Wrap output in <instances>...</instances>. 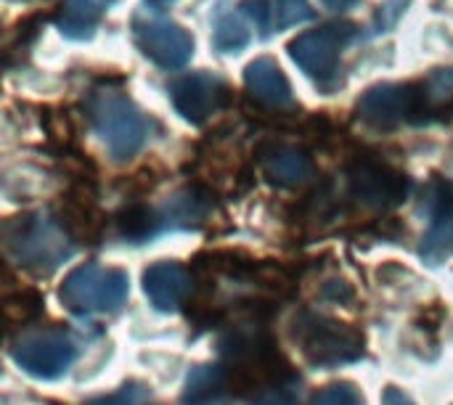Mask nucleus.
<instances>
[{"mask_svg": "<svg viewBox=\"0 0 453 405\" xmlns=\"http://www.w3.org/2000/svg\"><path fill=\"white\" fill-rule=\"evenodd\" d=\"M77 239L53 212L35 210L3 223V247L5 255L35 276H50L58 271L77 249Z\"/></svg>", "mask_w": 453, "mask_h": 405, "instance_id": "f257e3e1", "label": "nucleus"}, {"mask_svg": "<svg viewBox=\"0 0 453 405\" xmlns=\"http://www.w3.org/2000/svg\"><path fill=\"white\" fill-rule=\"evenodd\" d=\"M85 111L90 127L104 141L114 162H127L146 146L151 122L125 90L111 85L93 88L88 93Z\"/></svg>", "mask_w": 453, "mask_h": 405, "instance_id": "f03ea898", "label": "nucleus"}, {"mask_svg": "<svg viewBox=\"0 0 453 405\" xmlns=\"http://www.w3.org/2000/svg\"><path fill=\"white\" fill-rule=\"evenodd\" d=\"M289 334L305 363L316 369H337L366 355V340L358 329L313 310H300L292 318Z\"/></svg>", "mask_w": 453, "mask_h": 405, "instance_id": "7ed1b4c3", "label": "nucleus"}, {"mask_svg": "<svg viewBox=\"0 0 453 405\" xmlns=\"http://www.w3.org/2000/svg\"><path fill=\"white\" fill-rule=\"evenodd\" d=\"M130 294V279L119 268H104L96 263L77 265L58 287L61 305L74 316H106L117 313Z\"/></svg>", "mask_w": 453, "mask_h": 405, "instance_id": "20e7f679", "label": "nucleus"}, {"mask_svg": "<svg viewBox=\"0 0 453 405\" xmlns=\"http://www.w3.org/2000/svg\"><path fill=\"white\" fill-rule=\"evenodd\" d=\"M358 27L350 21H332L319 29L303 32L289 42L292 61L326 93L340 82V56L356 37Z\"/></svg>", "mask_w": 453, "mask_h": 405, "instance_id": "39448f33", "label": "nucleus"}, {"mask_svg": "<svg viewBox=\"0 0 453 405\" xmlns=\"http://www.w3.org/2000/svg\"><path fill=\"white\" fill-rule=\"evenodd\" d=\"M13 363L35 379H58L77 358V345L64 329H29L11 342Z\"/></svg>", "mask_w": 453, "mask_h": 405, "instance_id": "423d86ee", "label": "nucleus"}, {"mask_svg": "<svg viewBox=\"0 0 453 405\" xmlns=\"http://www.w3.org/2000/svg\"><path fill=\"white\" fill-rule=\"evenodd\" d=\"M133 37L141 53L167 72L183 69L194 56V37L188 29L154 11H138L133 16Z\"/></svg>", "mask_w": 453, "mask_h": 405, "instance_id": "0eeeda50", "label": "nucleus"}, {"mask_svg": "<svg viewBox=\"0 0 453 405\" xmlns=\"http://www.w3.org/2000/svg\"><path fill=\"white\" fill-rule=\"evenodd\" d=\"M348 194L356 204L366 210H393L401 207L411 194V180L401 170L377 162L358 159L348 167Z\"/></svg>", "mask_w": 453, "mask_h": 405, "instance_id": "6e6552de", "label": "nucleus"}, {"mask_svg": "<svg viewBox=\"0 0 453 405\" xmlns=\"http://www.w3.org/2000/svg\"><path fill=\"white\" fill-rule=\"evenodd\" d=\"M226 82L212 72H191L170 85L175 111L191 125H204L212 114H218L226 103Z\"/></svg>", "mask_w": 453, "mask_h": 405, "instance_id": "1a4fd4ad", "label": "nucleus"}, {"mask_svg": "<svg viewBox=\"0 0 453 405\" xmlns=\"http://www.w3.org/2000/svg\"><path fill=\"white\" fill-rule=\"evenodd\" d=\"M356 111L366 125L382 127V130L411 122L414 88H411V82H380L358 98Z\"/></svg>", "mask_w": 453, "mask_h": 405, "instance_id": "9d476101", "label": "nucleus"}, {"mask_svg": "<svg viewBox=\"0 0 453 405\" xmlns=\"http://www.w3.org/2000/svg\"><path fill=\"white\" fill-rule=\"evenodd\" d=\"M425 210L430 218L419 255L430 265H441L453 255V183L435 180L427 191Z\"/></svg>", "mask_w": 453, "mask_h": 405, "instance_id": "9b49d317", "label": "nucleus"}, {"mask_svg": "<svg viewBox=\"0 0 453 405\" xmlns=\"http://www.w3.org/2000/svg\"><path fill=\"white\" fill-rule=\"evenodd\" d=\"M191 289H194V279L180 263L162 260L143 271V294L162 313L180 310V305L188 302Z\"/></svg>", "mask_w": 453, "mask_h": 405, "instance_id": "f8f14e48", "label": "nucleus"}, {"mask_svg": "<svg viewBox=\"0 0 453 405\" xmlns=\"http://www.w3.org/2000/svg\"><path fill=\"white\" fill-rule=\"evenodd\" d=\"M414 88V125L453 122V66H438L427 77L411 82Z\"/></svg>", "mask_w": 453, "mask_h": 405, "instance_id": "ddd939ff", "label": "nucleus"}, {"mask_svg": "<svg viewBox=\"0 0 453 405\" xmlns=\"http://www.w3.org/2000/svg\"><path fill=\"white\" fill-rule=\"evenodd\" d=\"M244 88H247V93L255 101H260L268 109L279 111V109H295L297 106L287 74L268 56H260V58L247 64V69H244Z\"/></svg>", "mask_w": 453, "mask_h": 405, "instance_id": "4468645a", "label": "nucleus"}, {"mask_svg": "<svg viewBox=\"0 0 453 405\" xmlns=\"http://www.w3.org/2000/svg\"><path fill=\"white\" fill-rule=\"evenodd\" d=\"M257 157H260L263 175L268 178V183L279 188H297L313 178V159L295 146L265 143L257 151Z\"/></svg>", "mask_w": 453, "mask_h": 405, "instance_id": "2eb2a0df", "label": "nucleus"}, {"mask_svg": "<svg viewBox=\"0 0 453 405\" xmlns=\"http://www.w3.org/2000/svg\"><path fill=\"white\" fill-rule=\"evenodd\" d=\"M210 215H212V194L199 186L180 188L162 207H157V220L162 233L180 231V228H199L207 223Z\"/></svg>", "mask_w": 453, "mask_h": 405, "instance_id": "dca6fc26", "label": "nucleus"}, {"mask_svg": "<svg viewBox=\"0 0 453 405\" xmlns=\"http://www.w3.org/2000/svg\"><path fill=\"white\" fill-rule=\"evenodd\" d=\"M231 385L223 363H204L191 369L183 387V405H228Z\"/></svg>", "mask_w": 453, "mask_h": 405, "instance_id": "f3484780", "label": "nucleus"}, {"mask_svg": "<svg viewBox=\"0 0 453 405\" xmlns=\"http://www.w3.org/2000/svg\"><path fill=\"white\" fill-rule=\"evenodd\" d=\"M252 21L242 5L218 3L212 13V42L220 53H239L252 42Z\"/></svg>", "mask_w": 453, "mask_h": 405, "instance_id": "a211bd4d", "label": "nucleus"}, {"mask_svg": "<svg viewBox=\"0 0 453 405\" xmlns=\"http://www.w3.org/2000/svg\"><path fill=\"white\" fill-rule=\"evenodd\" d=\"M111 3L114 0H64L56 11V27L69 40H88Z\"/></svg>", "mask_w": 453, "mask_h": 405, "instance_id": "6ab92c4d", "label": "nucleus"}, {"mask_svg": "<svg viewBox=\"0 0 453 405\" xmlns=\"http://www.w3.org/2000/svg\"><path fill=\"white\" fill-rule=\"evenodd\" d=\"M117 231L119 239L130 244H143L154 236H159V220H157V207L146 204H127L117 215Z\"/></svg>", "mask_w": 453, "mask_h": 405, "instance_id": "aec40b11", "label": "nucleus"}, {"mask_svg": "<svg viewBox=\"0 0 453 405\" xmlns=\"http://www.w3.org/2000/svg\"><path fill=\"white\" fill-rule=\"evenodd\" d=\"M42 310H45V300L35 289H19V292L8 294L5 305H3L5 321L11 326H29V324H35L42 316Z\"/></svg>", "mask_w": 453, "mask_h": 405, "instance_id": "412c9836", "label": "nucleus"}, {"mask_svg": "<svg viewBox=\"0 0 453 405\" xmlns=\"http://www.w3.org/2000/svg\"><path fill=\"white\" fill-rule=\"evenodd\" d=\"M311 405H366L364 395L350 385V382H334L326 385L324 390H319L313 395Z\"/></svg>", "mask_w": 453, "mask_h": 405, "instance_id": "4be33fe9", "label": "nucleus"}, {"mask_svg": "<svg viewBox=\"0 0 453 405\" xmlns=\"http://www.w3.org/2000/svg\"><path fill=\"white\" fill-rule=\"evenodd\" d=\"M149 387L141 382H127L119 390H114L111 395H101L93 398L88 405H146L149 403Z\"/></svg>", "mask_w": 453, "mask_h": 405, "instance_id": "5701e85b", "label": "nucleus"}, {"mask_svg": "<svg viewBox=\"0 0 453 405\" xmlns=\"http://www.w3.org/2000/svg\"><path fill=\"white\" fill-rule=\"evenodd\" d=\"M276 19L279 27H297L308 19H313V8L308 0H276Z\"/></svg>", "mask_w": 453, "mask_h": 405, "instance_id": "b1692460", "label": "nucleus"}, {"mask_svg": "<svg viewBox=\"0 0 453 405\" xmlns=\"http://www.w3.org/2000/svg\"><path fill=\"white\" fill-rule=\"evenodd\" d=\"M239 5H242V11L250 16V21L255 24V29H260V34H268V32H271L276 8H271L268 0H242Z\"/></svg>", "mask_w": 453, "mask_h": 405, "instance_id": "393cba45", "label": "nucleus"}, {"mask_svg": "<svg viewBox=\"0 0 453 405\" xmlns=\"http://www.w3.org/2000/svg\"><path fill=\"white\" fill-rule=\"evenodd\" d=\"M409 0H388L385 5H380V13H377V21H374V32H388L406 11Z\"/></svg>", "mask_w": 453, "mask_h": 405, "instance_id": "a878e982", "label": "nucleus"}, {"mask_svg": "<svg viewBox=\"0 0 453 405\" xmlns=\"http://www.w3.org/2000/svg\"><path fill=\"white\" fill-rule=\"evenodd\" d=\"M252 405H297L295 403V398H292V393H289V387H276V390H268V393H263V395H257Z\"/></svg>", "mask_w": 453, "mask_h": 405, "instance_id": "bb28decb", "label": "nucleus"}, {"mask_svg": "<svg viewBox=\"0 0 453 405\" xmlns=\"http://www.w3.org/2000/svg\"><path fill=\"white\" fill-rule=\"evenodd\" d=\"M382 405H414V401H411L403 390L388 387V390H385V398H382Z\"/></svg>", "mask_w": 453, "mask_h": 405, "instance_id": "cd10ccee", "label": "nucleus"}, {"mask_svg": "<svg viewBox=\"0 0 453 405\" xmlns=\"http://www.w3.org/2000/svg\"><path fill=\"white\" fill-rule=\"evenodd\" d=\"M329 11H348V8H353L358 0H321Z\"/></svg>", "mask_w": 453, "mask_h": 405, "instance_id": "c85d7f7f", "label": "nucleus"}, {"mask_svg": "<svg viewBox=\"0 0 453 405\" xmlns=\"http://www.w3.org/2000/svg\"><path fill=\"white\" fill-rule=\"evenodd\" d=\"M149 3H151V5H170L173 0H149Z\"/></svg>", "mask_w": 453, "mask_h": 405, "instance_id": "c756f323", "label": "nucleus"}]
</instances>
